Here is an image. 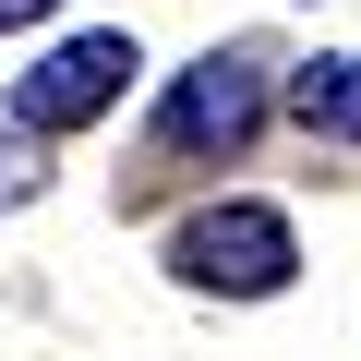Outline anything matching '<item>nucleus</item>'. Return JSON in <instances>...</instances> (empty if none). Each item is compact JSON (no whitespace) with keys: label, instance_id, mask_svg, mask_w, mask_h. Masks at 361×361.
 I'll list each match as a JSON object with an SVG mask.
<instances>
[{"label":"nucleus","instance_id":"nucleus-1","mask_svg":"<svg viewBox=\"0 0 361 361\" xmlns=\"http://www.w3.org/2000/svg\"><path fill=\"white\" fill-rule=\"evenodd\" d=\"M169 277L180 289H217V301H277L301 277V241H289L277 205H205V217L169 229Z\"/></svg>","mask_w":361,"mask_h":361},{"label":"nucleus","instance_id":"nucleus-2","mask_svg":"<svg viewBox=\"0 0 361 361\" xmlns=\"http://www.w3.org/2000/svg\"><path fill=\"white\" fill-rule=\"evenodd\" d=\"M265 49H205L193 73L169 85V109H157V145L169 157H241L253 133H265Z\"/></svg>","mask_w":361,"mask_h":361},{"label":"nucleus","instance_id":"nucleus-3","mask_svg":"<svg viewBox=\"0 0 361 361\" xmlns=\"http://www.w3.org/2000/svg\"><path fill=\"white\" fill-rule=\"evenodd\" d=\"M145 61H133V37H61L25 85H13V109L37 121V133H85L97 109H121V85H133Z\"/></svg>","mask_w":361,"mask_h":361},{"label":"nucleus","instance_id":"nucleus-4","mask_svg":"<svg viewBox=\"0 0 361 361\" xmlns=\"http://www.w3.org/2000/svg\"><path fill=\"white\" fill-rule=\"evenodd\" d=\"M289 121L325 133V145H361V61H349V49H313V61L289 73Z\"/></svg>","mask_w":361,"mask_h":361},{"label":"nucleus","instance_id":"nucleus-5","mask_svg":"<svg viewBox=\"0 0 361 361\" xmlns=\"http://www.w3.org/2000/svg\"><path fill=\"white\" fill-rule=\"evenodd\" d=\"M37 193H49V133L0 97V205H37Z\"/></svg>","mask_w":361,"mask_h":361},{"label":"nucleus","instance_id":"nucleus-6","mask_svg":"<svg viewBox=\"0 0 361 361\" xmlns=\"http://www.w3.org/2000/svg\"><path fill=\"white\" fill-rule=\"evenodd\" d=\"M25 25H49V0H0V37H25Z\"/></svg>","mask_w":361,"mask_h":361}]
</instances>
